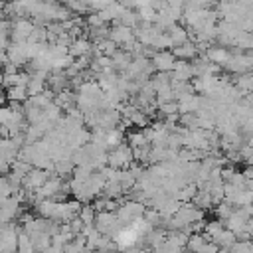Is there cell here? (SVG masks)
<instances>
[{"label":"cell","mask_w":253,"mask_h":253,"mask_svg":"<svg viewBox=\"0 0 253 253\" xmlns=\"http://www.w3.org/2000/svg\"><path fill=\"white\" fill-rule=\"evenodd\" d=\"M49 178V172L47 170H42V168H30V172L24 176V182H22V190H40Z\"/></svg>","instance_id":"obj_1"},{"label":"cell","mask_w":253,"mask_h":253,"mask_svg":"<svg viewBox=\"0 0 253 253\" xmlns=\"http://www.w3.org/2000/svg\"><path fill=\"white\" fill-rule=\"evenodd\" d=\"M154 65H156V69L160 71V73H170L172 69H174V65H176V61H174V53H170V51H158L156 55H154Z\"/></svg>","instance_id":"obj_2"},{"label":"cell","mask_w":253,"mask_h":253,"mask_svg":"<svg viewBox=\"0 0 253 253\" xmlns=\"http://www.w3.org/2000/svg\"><path fill=\"white\" fill-rule=\"evenodd\" d=\"M28 99H30L28 97V89L24 85H14V87H8L6 89V101L8 103H20V105H24Z\"/></svg>","instance_id":"obj_3"},{"label":"cell","mask_w":253,"mask_h":253,"mask_svg":"<svg viewBox=\"0 0 253 253\" xmlns=\"http://www.w3.org/2000/svg\"><path fill=\"white\" fill-rule=\"evenodd\" d=\"M89 51H91V43H89L85 38L71 42V49H69V55H71V57H83V55H87Z\"/></svg>","instance_id":"obj_4"},{"label":"cell","mask_w":253,"mask_h":253,"mask_svg":"<svg viewBox=\"0 0 253 253\" xmlns=\"http://www.w3.org/2000/svg\"><path fill=\"white\" fill-rule=\"evenodd\" d=\"M16 253H36V247L30 239V235L26 231L18 233V247H16Z\"/></svg>","instance_id":"obj_5"},{"label":"cell","mask_w":253,"mask_h":253,"mask_svg":"<svg viewBox=\"0 0 253 253\" xmlns=\"http://www.w3.org/2000/svg\"><path fill=\"white\" fill-rule=\"evenodd\" d=\"M174 55H178V57H182V59L194 57V55H196V45H194V43H182V45L174 47Z\"/></svg>","instance_id":"obj_6"},{"label":"cell","mask_w":253,"mask_h":253,"mask_svg":"<svg viewBox=\"0 0 253 253\" xmlns=\"http://www.w3.org/2000/svg\"><path fill=\"white\" fill-rule=\"evenodd\" d=\"M4 103H6V95H2V93H0V109L4 107Z\"/></svg>","instance_id":"obj_7"}]
</instances>
